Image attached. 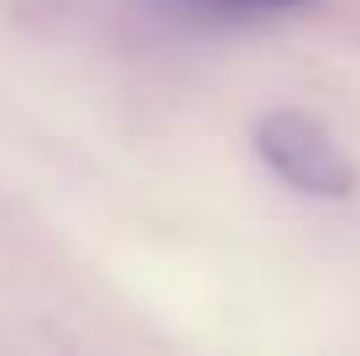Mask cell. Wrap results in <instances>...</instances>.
<instances>
[{"instance_id": "obj_2", "label": "cell", "mask_w": 360, "mask_h": 356, "mask_svg": "<svg viewBox=\"0 0 360 356\" xmlns=\"http://www.w3.org/2000/svg\"><path fill=\"white\" fill-rule=\"evenodd\" d=\"M214 6H235V11H282V6H303V0H214Z\"/></svg>"}, {"instance_id": "obj_1", "label": "cell", "mask_w": 360, "mask_h": 356, "mask_svg": "<svg viewBox=\"0 0 360 356\" xmlns=\"http://www.w3.org/2000/svg\"><path fill=\"white\" fill-rule=\"evenodd\" d=\"M256 152L282 183L314 200H345L355 189V163L340 137L308 110H266L256 121Z\"/></svg>"}]
</instances>
